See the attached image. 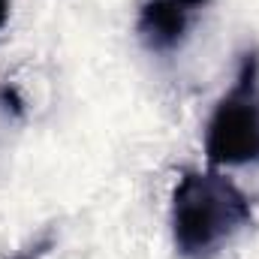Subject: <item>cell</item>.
<instances>
[{
  "instance_id": "1",
  "label": "cell",
  "mask_w": 259,
  "mask_h": 259,
  "mask_svg": "<svg viewBox=\"0 0 259 259\" xmlns=\"http://www.w3.org/2000/svg\"><path fill=\"white\" fill-rule=\"evenodd\" d=\"M250 223V199L226 175L187 169L178 178L172 190V241L178 256L214 259Z\"/></svg>"
},
{
  "instance_id": "2",
  "label": "cell",
  "mask_w": 259,
  "mask_h": 259,
  "mask_svg": "<svg viewBox=\"0 0 259 259\" xmlns=\"http://www.w3.org/2000/svg\"><path fill=\"white\" fill-rule=\"evenodd\" d=\"M205 157L214 169L259 163V49L241 55L229 94L214 106L205 127Z\"/></svg>"
},
{
  "instance_id": "3",
  "label": "cell",
  "mask_w": 259,
  "mask_h": 259,
  "mask_svg": "<svg viewBox=\"0 0 259 259\" xmlns=\"http://www.w3.org/2000/svg\"><path fill=\"white\" fill-rule=\"evenodd\" d=\"M211 0H145L139 6L136 33L142 46L154 55H172L187 39L196 15Z\"/></svg>"
},
{
  "instance_id": "4",
  "label": "cell",
  "mask_w": 259,
  "mask_h": 259,
  "mask_svg": "<svg viewBox=\"0 0 259 259\" xmlns=\"http://www.w3.org/2000/svg\"><path fill=\"white\" fill-rule=\"evenodd\" d=\"M0 106L9 112V115H15V118H21L24 115V100H21V94H18V88L15 84H0Z\"/></svg>"
},
{
  "instance_id": "5",
  "label": "cell",
  "mask_w": 259,
  "mask_h": 259,
  "mask_svg": "<svg viewBox=\"0 0 259 259\" xmlns=\"http://www.w3.org/2000/svg\"><path fill=\"white\" fill-rule=\"evenodd\" d=\"M9 6H12V0H0V30H3L6 21H9Z\"/></svg>"
},
{
  "instance_id": "6",
  "label": "cell",
  "mask_w": 259,
  "mask_h": 259,
  "mask_svg": "<svg viewBox=\"0 0 259 259\" xmlns=\"http://www.w3.org/2000/svg\"><path fill=\"white\" fill-rule=\"evenodd\" d=\"M42 247H49V241H46V244H39V247H33V250H27V253H21V256H15V259H36L39 253H42Z\"/></svg>"
}]
</instances>
